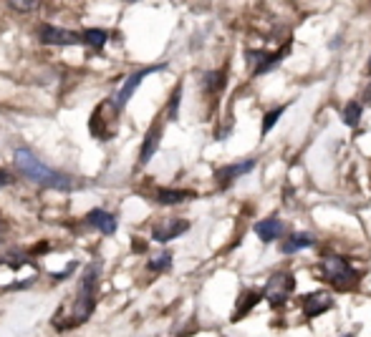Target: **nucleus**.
I'll use <instances>...</instances> for the list:
<instances>
[{"label": "nucleus", "mask_w": 371, "mask_h": 337, "mask_svg": "<svg viewBox=\"0 0 371 337\" xmlns=\"http://www.w3.org/2000/svg\"><path fill=\"white\" fill-rule=\"evenodd\" d=\"M96 284H98V264H92L86 269L84 280L78 284L76 295L66 307L56 312L53 317V325L58 330H71V327H78V325L89 322L94 307H96Z\"/></svg>", "instance_id": "nucleus-1"}, {"label": "nucleus", "mask_w": 371, "mask_h": 337, "mask_svg": "<svg viewBox=\"0 0 371 337\" xmlns=\"http://www.w3.org/2000/svg\"><path fill=\"white\" fill-rule=\"evenodd\" d=\"M13 161H15V166H18V172L38 186L58 189V192H71V189L76 186V181L71 179L69 174H61V172H56V169L46 166L41 158L35 156V154H31L28 149H15Z\"/></svg>", "instance_id": "nucleus-2"}, {"label": "nucleus", "mask_w": 371, "mask_h": 337, "mask_svg": "<svg viewBox=\"0 0 371 337\" xmlns=\"http://www.w3.org/2000/svg\"><path fill=\"white\" fill-rule=\"evenodd\" d=\"M293 289H295V277L291 272H278V275H273L268 280L260 295H263V300H268V302L273 304V307H283L291 300Z\"/></svg>", "instance_id": "nucleus-3"}, {"label": "nucleus", "mask_w": 371, "mask_h": 337, "mask_svg": "<svg viewBox=\"0 0 371 337\" xmlns=\"http://www.w3.org/2000/svg\"><path fill=\"white\" fill-rule=\"evenodd\" d=\"M321 275L323 280H329L331 284H336V287H346L356 280V272L351 267L349 262L343 259L338 255H326L321 259Z\"/></svg>", "instance_id": "nucleus-4"}, {"label": "nucleus", "mask_w": 371, "mask_h": 337, "mask_svg": "<svg viewBox=\"0 0 371 337\" xmlns=\"http://www.w3.org/2000/svg\"><path fill=\"white\" fill-rule=\"evenodd\" d=\"M288 55V46L278 51V53H268V51H248V63H250V71L252 76H266L268 71L275 69L283 58Z\"/></svg>", "instance_id": "nucleus-5"}, {"label": "nucleus", "mask_w": 371, "mask_h": 337, "mask_svg": "<svg viewBox=\"0 0 371 337\" xmlns=\"http://www.w3.org/2000/svg\"><path fill=\"white\" fill-rule=\"evenodd\" d=\"M157 71H164V66H147V69L134 71L132 76H129L124 83H121L119 93H117V98H114V106H117V109H119V111L124 109V106L129 104V98L134 96V91L139 89V83L144 81V78H147L149 73H157Z\"/></svg>", "instance_id": "nucleus-6"}, {"label": "nucleus", "mask_w": 371, "mask_h": 337, "mask_svg": "<svg viewBox=\"0 0 371 337\" xmlns=\"http://www.w3.org/2000/svg\"><path fill=\"white\" fill-rule=\"evenodd\" d=\"M255 169V158H248V161H240V164H230V166H223V169H217L215 172V179L220 189H230L240 176H245Z\"/></svg>", "instance_id": "nucleus-7"}, {"label": "nucleus", "mask_w": 371, "mask_h": 337, "mask_svg": "<svg viewBox=\"0 0 371 337\" xmlns=\"http://www.w3.org/2000/svg\"><path fill=\"white\" fill-rule=\"evenodd\" d=\"M41 41L46 46H76L81 43V33L58 26H41Z\"/></svg>", "instance_id": "nucleus-8"}, {"label": "nucleus", "mask_w": 371, "mask_h": 337, "mask_svg": "<svg viewBox=\"0 0 371 337\" xmlns=\"http://www.w3.org/2000/svg\"><path fill=\"white\" fill-rule=\"evenodd\" d=\"M334 307V297L329 292H309V295H303V315L306 317H316V315H323L326 310Z\"/></svg>", "instance_id": "nucleus-9"}, {"label": "nucleus", "mask_w": 371, "mask_h": 337, "mask_svg": "<svg viewBox=\"0 0 371 337\" xmlns=\"http://www.w3.org/2000/svg\"><path fill=\"white\" fill-rule=\"evenodd\" d=\"M189 229V221L187 219H167L162 221V224H157L155 229H152V237H155V242H172L177 239L180 234H184Z\"/></svg>", "instance_id": "nucleus-10"}, {"label": "nucleus", "mask_w": 371, "mask_h": 337, "mask_svg": "<svg viewBox=\"0 0 371 337\" xmlns=\"http://www.w3.org/2000/svg\"><path fill=\"white\" fill-rule=\"evenodd\" d=\"M159 141H162V124L157 121V124L147 131V136H144V144H141V149H139V164L141 166L152 161V156H155L157 149H159Z\"/></svg>", "instance_id": "nucleus-11"}, {"label": "nucleus", "mask_w": 371, "mask_h": 337, "mask_svg": "<svg viewBox=\"0 0 371 337\" xmlns=\"http://www.w3.org/2000/svg\"><path fill=\"white\" fill-rule=\"evenodd\" d=\"M86 224L94 229H98V232L104 234H114L117 232V217L109 212H104V209H92V212L86 214Z\"/></svg>", "instance_id": "nucleus-12"}, {"label": "nucleus", "mask_w": 371, "mask_h": 337, "mask_svg": "<svg viewBox=\"0 0 371 337\" xmlns=\"http://www.w3.org/2000/svg\"><path fill=\"white\" fill-rule=\"evenodd\" d=\"M283 229H286V224L280 219H275V217H270V219H263L255 224V234H258L260 239L266 242H273L278 239V237H283Z\"/></svg>", "instance_id": "nucleus-13"}, {"label": "nucleus", "mask_w": 371, "mask_h": 337, "mask_svg": "<svg viewBox=\"0 0 371 337\" xmlns=\"http://www.w3.org/2000/svg\"><path fill=\"white\" fill-rule=\"evenodd\" d=\"M197 194L187 192V189H159L157 192V201L164 204V207H175V204H184V201H192Z\"/></svg>", "instance_id": "nucleus-14"}, {"label": "nucleus", "mask_w": 371, "mask_h": 337, "mask_svg": "<svg viewBox=\"0 0 371 337\" xmlns=\"http://www.w3.org/2000/svg\"><path fill=\"white\" fill-rule=\"evenodd\" d=\"M316 244V237L309 232H298V234H291L283 244H280V252L283 255H293V252H298V249H306V247H313Z\"/></svg>", "instance_id": "nucleus-15"}, {"label": "nucleus", "mask_w": 371, "mask_h": 337, "mask_svg": "<svg viewBox=\"0 0 371 337\" xmlns=\"http://www.w3.org/2000/svg\"><path fill=\"white\" fill-rule=\"evenodd\" d=\"M263 300V295H260L258 289H248V292H243V297H240V302L235 304V315H232V322L235 320H243V317L248 315V312L255 307V304Z\"/></svg>", "instance_id": "nucleus-16"}, {"label": "nucleus", "mask_w": 371, "mask_h": 337, "mask_svg": "<svg viewBox=\"0 0 371 337\" xmlns=\"http://www.w3.org/2000/svg\"><path fill=\"white\" fill-rule=\"evenodd\" d=\"M106 41H109V33H106V30H101V28H89V30H84V33H81V43L92 46L94 51L104 48Z\"/></svg>", "instance_id": "nucleus-17"}, {"label": "nucleus", "mask_w": 371, "mask_h": 337, "mask_svg": "<svg viewBox=\"0 0 371 337\" xmlns=\"http://www.w3.org/2000/svg\"><path fill=\"white\" fill-rule=\"evenodd\" d=\"M359 121H361V104H359V101H349L346 109H343V124L351 126V129H356Z\"/></svg>", "instance_id": "nucleus-18"}, {"label": "nucleus", "mask_w": 371, "mask_h": 337, "mask_svg": "<svg viewBox=\"0 0 371 337\" xmlns=\"http://www.w3.org/2000/svg\"><path fill=\"white\" fill-rule=\"evenodd\" d=\"M283 111H286V106H278V109L268 111V113H266V118H263V136H266L268 131H270L275 124H278V118L283 116Z\"/></svg>", "instance_id": "nucleus-19"}, {"label": "nucleus", "mask_w": 371, "mask_h": 337, "mask_svg": "<svg viewBox=\"0 0 371 337\" xmlns=\"http://www.w3.org/2000/svg\"><path fill=\"white\" fill-rule=\"evenodd\" d=\"M169 264H172V255L169 252H162L159 257L149 259V269L152 272H164V269H169Z\"/></svg>", "instance_id": "nucleus-20"}, {"label": "nucleus", "mask_w": 371, "mask_h": 337, "mask_svg": "<svg viewBox=\"0 0 371 337\" xmlns=\"http://www.w3.org/2000/svg\"><path fill=\"white\" fill-rule=\"evenodd\" d=\"M8 8L21 10V13H28V10H35V8H38V3H35V0H23V3H18V0H10V3H8Z\"/></svg>", "instance_id": "nucleus-21"}, {"label": "nucleus", "mask_w": 371, "mask_h": 337, "mask_svg": "<svg viewBox=\"0 0 371 337\" xmlns=\"http://www.w3.org/2000/svg\"><path fill=\"white\" fill-rule=\"evenodd\" d=\"M205 81H207V86H210V89H223V83H225V76L223 73H207V78H205Z\"/></svg>", "instance_id": "nucleus-22"}, {"label": "nucleus", "mask_w": 371, "mask_h": 337, "mask_svg": "<svg viewBox=\"0 0 371 337\" xmlns=\"http://www.w3.org/2000/svg\"><path fill=\"white\" fill-rule=\"evenodd\" d=\"M180 93H182V89L177 86L175 96H172V101H169V118H177V106H180Z\"/></svg>", "instance_id": "nucleus-23"}, {"label": "nucleus", "mask_w": 371, "mask_h": 337, "mask_svg": "<svg viewBox=\"0 0 371 337\" xmlns=\"http://www.w3.org/2000/svg\"><path fill=\"white\" fill-rule=\"evenodd\" d=\"M10 181H13V176H10L6 169H0V189H3V186H8Z\"/></svg>", "instance_id": "nucleus-24"}, {"label": "nucleus", "mask_w": 371, "mask_h": 337, "mask_svg": "<svg viewBox=\"0 0 371 337\" xmlns=\"http://www.w3.org/2000/svg\"><path fill=\"white\" fill-rule=\"evenodd\" d=\"M6 221H3V219H0V239H3V234H6Z\"/></svg>", "instance_id": "nucleus-25"}, {"label": "nucleus", "mask_w": 371, "mask_h": 337, "mask_svg": "<svg viewBox=\"0 0 371 337\" xmlns=\"http://www.w3.org/2000/svg\"><path fill=\"white\" fill-rule=\"evenodd\" d=\"M369 73H371V63H369Z\"/></svg>", "instance_id": "nucleus-26"}]
</instances>
